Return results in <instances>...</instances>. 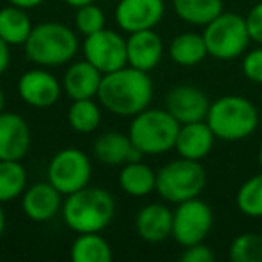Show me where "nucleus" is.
Listing matches in <instances>:
<instances>
[{
  "label": "nucleus",
  "instance_id": "nucleus-1",
  "mask_svg": "<svg viewBox=\"0 0 262 262\" xmlns=\"http://www.w3.org/2000/svg\"><path fill=\"white\" fill-rule=\"evenodd\" d=\"M97 97L108 112L120 117H135L149 106L153 99V81L144 70L122 67L102 74Z\"/></svg>",
  "mask_w": 262,
  "mask_h": 262
},
{
  "label": "nucleus",
  "instance_id": "nucleus-2",
  "mask_svg": "<svg viewBox=\"0 0 262 262\" xmlns=\"http://www.w3.org/2000/svg\"><path fill=\"white\" fill-rule=\"evenodd\" d=\"M61 210L67 226L74 232H101L115 215V200L104 189L83 187L67 196Z\"/></svg>",
  "mask_w": 262,
  "mask_h": 262
},
{
  "label": "nucleus",
  "instance_id": "nucleus-3",
  "mask_svg": "<svg viewBox=\"0 0 262 262\" xmlns=\"http://www.w3.org/2000/svg\"><path fill=\"white\" fill-rule=\"evenodd\" d=\"M205 120L215 139L237 142L255 133L258 127V110L243 95H223L210 102Z\"/></svg>",
  "mask_w": 262,
  "mask_h": 262
},
{
  "label": "nucleus",
  "instance_id": "nucleus-4",
  "mask_svg": "<svg viewBox=\"0 0 262 262\" xmlns=\"http://www.w3.org/2000/svg\"><path fill=\"white\" fill-rule=\"evenodd\" d=\"M24 47L26 56L36 65L59 67L76 56L79 43L70 27L58 22H43L33 27Z\"/></svg>",
  "mask_w": 262,
  "mask_h": 262
},
{
  "label": "nucleus",
  "instance_id": "nucleus-5",
  "mask_svg": "<svg viewBox=\"0 0 262 262\" xmlns=\"http://www.w3.org/2000/svg\"><path fill=\"white\" fill-rule=\"evenodd\" d=\"M182 124L167 110H142L131 120V144L142 155H164L176 146Z\"/></svg>",
  "mask_w": 262,
  "mask_h": 262
},
{
  "label": "nucleus",
  "instance_id": "nucleus-6",
  "mask_svg": "<svg viewBox=\"0 0 262 262\" xmlns=\"http://www.w3.org/2000/svg\"><path fill=\"white\" fill-rule=\"evenodd\" d=\"M207 183V172L198 160L178 158L165 164L157 172V192L169 203H182L201 194Z\"/></svg>",
  "mask_w": 262,
  "mask_h": 262
},
{
  "label": "nucleus",
  "instance_id": "nucleus-7",
  "mask_svg": "<svg viewBox=\"0 0 262 262\" xmlns=\"http://www.w3.org/2000/svg\"><path fill=\"white\" fill-rule=\"evenodd\" d=\"M203 40L208 56L228 61L239 58L246 51L251 38L244 16L237 13H221L205 26Z\"/></svg>",
  "mask_w": 262,
  "mask_h": 262
},
{
  "label": "nucleus",
  "instance_id": "nucleus-8",
  "mask_svg": "<svg viewBox=\"0 0 262 262\" xmlns=\"http://www.w3.org/2000/svg\"><path fill=\"white\" fill-rule=\"evenodd\" d=\"M214 225L212 208L200 198H192L178 203L172 212V237L178 244L192 246L203 243Z\"/></svg>",
  "mask_w": 262,
  "mask_h": 262
},
{
  "label": "nucleus",
  "instance_id": "nucleus-9",
  "mask_svg": "<svg viewBox=\"0 0 262 262\" xmlns=\"http://www.w3.org/2000/svg\"><path fill=\"white\" fill-rule=\"evenodd\" d=\"M49 182L61 194L76 192L88 185L92 176V164L81 149L67 147L52 157L47 167Z\"/></svg>",
  "mask_w": 262,
  "mask_h": 262
},
{
  "label": "nucleus",
  "instance_id": "nucleus-10",
  "mask_svg": "<svg viewBox=\"0 0 262 262\" xmlns=\"http://www.w3.org/2000/svg\"><path fill=\"white\" fill-rule=\"evenodd\" d=\"M83 52L84 59L102 74L113 72L127 65L126 40L119 33L110 29H101L90 36H84Z\"/></svg>",
  "mask_w": 262,
  "mask_h": 262
},
{
  "label": "nucleus",
  "instance_id": "nucleus-11",
  "mask_svg": "<svg viewBox=\"0 0 262 262\" xmlns=\"http://www.w3.org/2000/svg\"><path fill=\"white\" fill-rule=\"evenodd\" d=\"M208 108H210V99L203 90L192 84H178L171 88L165 97V110L180 124L205 120Z\"/></svg>",
  "mask_w": 262,
  "mask_h": 262
},
{
  "label": "nucleus",
  "instance_id": "nucleus-12",
  "mask_svg": "<svg viewBox=\"0 0 262 262\" xmlns=\"http://www.w3.org/2000/svg\"><path fill=\"white\" fill-rule=\"evenodd\" d=\"M164 0H119L115 20L126 33L153 29L164 16Z\"/></svg>",
  "mask_w": 262,
  "mask_h": 262
},
{
  "label": "nucleus",
  "instance_id": "nucleus-13",
  "mask_svg": "<svg viewBox=\"0 0 262 262\" xmlns=\"http://www.w3.org/2000/svg\"><path fill=\"white\" fill-rule=\"evenodd\" d=\"M18 94L33 108H51L61 95V84L47 70L33 69L18 79Z\"/></svg>",
  "mask_w": 262,
  "mask_h": 262
},
{
  "label": "nucleus",
  "instance_id": "nucleus-14",
  "mask_svg": "<svg viewBox=\"0 0 262 262\" xmlns=\"http://www.w3.org/2000/svg\"><path fill=\"white\" fill-rule=\"evenodd\" d=\"M31 147V131L18 113H0V160H22Z\"/></svg>",
  "mask_w": 262,
  "mask_h": 262
},
{
  "label": "nucleus",
  "instance_id": "nucleus-15",
  "mask_svg": "<svg viewBox=\"0 0 262 262\" xmlns=\"http://www.w3.org/2000/svg\"><path fill=\"white\" fill-rule=\"evenodd\" d=\"M63 207L61 192L51 182H40L24 190V214L34 223H45L52 219Z\"/></svg>",
  "mask_w": 262,
  "mask_h": 262
},
{
  "label": "nucleus",
  "instance_id": "nucleus-16",
  "mask_svg": "<svg viewBox=\"0 0 262 262\" xmlns=\"http://www.w3.org/2000/svg\"><path fill=\"white\" fill-rule=\"evenodd\" d=\"M127 47V65L135 67L144 72H149L160 63L164 54V43L162 38L153 29L137 31L129 33L126 40Z\"/></svg>",
  "mask_w": 262,
  "mask_h": 262
},
{
  "label": "nucleus",
  "instance_id": "nucleus-17",
  "mask_svg": "<svg viewBox=\"0 0 262 262\" xmlns=\"http://www.w3.org/2000/svg\"><path fill=\"white\" fill-rule=\"evenodd\" d=\"M215 135L207 124V120H198V122L182 124L176 139V151L182 158L198 160L205 158L214 147Z\"/></svg>",
  "mask_w": 262,
  "mask_h": 262
},
{
  "label": "nucleus",
  "instance_id": "nucleus-18",
  "mask_svg": "<svg viewBox=\"0 0 262 262\" xmlns=\"http://www.w3.org/2000/svg\"><path fill=\"white\" fill-rule=\"evenodd\" d=\"M135 228L140 239L147 243H162L172 235V212L160 203H151L140 208L135 219Z\"/></svg>",
  "mask_w": 262,
  "mask_h": 262
},
{
  "label": "nucleus",
  "instance_id": "nucleus-19",
  "mask_svg": "<svg viewBox=\"0 0 262 262\" xmlns=\"http://www.w3.org/2000/svg\"><path fill=\"white\" fill-rule=\"evenodd\" d=\"M94 155L104 165H124L142 158V153L131 144L129 137L119 131L102 133L94 144Z\"/></svg>",
  "mask_w": 262,
  "mask_h": 262
},
{
  "label": "nucleus",
  "instance_id": "nucleus-20",
  "mask_svg": "<svg viewBox=\"0 0 262 262\" xmlns=\"http://www.w3.org/2000/svg\"><path fill=\"white\" fill-rule=\"evenodd\" d=\"M102 72L95 69L90 61H77L67 69L63 77V90L72 101L77 99H92L97 95Z\"/></svg>",
  "mask_w": 262,
  "mask_h": 262
},
{
  "label": "nucleus",
  "instance_id": "nucleus-21",
  "mask_svg": "<svg viewBox=\"0 0 262 262\" xmlns=\"http://www.w3.org/2000/svg\"><path fill=\"white\" fill-rule=\"evenodd\" d=\"M119 185L129 196L142 198L157 189V172L142 162H127L119 174Z\"/></svg>",
  "mask_w": 262,
  "mask_h": 262
},
{
  "label": "nucleus",
  "instance_id": "nucleus-22",
  "mask_svg": "<svg viewBox=\"0 0 262 262\" xmlns=\"http://www.w3.org/2000/svg\"><path fill=\"white\" fill-rule=\"evenodd\" d=\"M33 26L26 9L18 6H8L0 9V38L9 45H24L29 38Z\"/></svg>",
  "mask_w": 262,
  "mask_h": 262
},
{
  "label": "nucleus",
  "instance_id": "nucleus-23",
  "mask_svg": "<svg viewBox=\"0 0 262 262\" xmlns=\"http://www.w3.org/2000/svg\"><path fill=\"white\" fill-rule=\"evenodd\" d=\"M174 11L183 22L207 26L223 13V0H172Z\"/></svg>",
  "mask_w": 262,
  "mask_h": 262
},
{
  "label": "nucleus",
  "instance_id": "nucleus-24",
  "mask_svg": "<svg viewBox=\"0 0 262 262\" xmlns=\"http://www.w3.org/2000/svg\"><path fill=\"white\" fill-rule=\"evenodd\" d=\"M70 257L74 262H110L113 257L112 248L99 232L79 233L74 241Z\"/></svg>",
  "mask_w": 262,
  "mask_h": 262
},
{
  "label": "nucleus",
  "instance_id": "nucleus-25",
  "mask_svg": "<svg viewBox=\"0 0 262 262\" xmlns=\"http://www.w3.org/2000/svg\"><path fill=\"white\" fill-rule=\"evenodd\" d=\"M207 56L208 52L203 40V34L183 33L178 34L171 41V58L176 65H182V67L200 65Z\"/></svg>",
  "mask_w": 262,
  "mask_h": 262
},
{
  "label": "nucleus",
  "instance_id": "nucleus-26",
  "mask_svg": "<svg viewBox=\"0 0 262 262\" xmlns=\"http://www.w3.org/2000/svg\"><path fill=\"white\" fill-rule=\"evenodd\" d=\"M26 185L27 172L20 160H0V203L18 198Z\"/></svg>",
  "mask_w": 262,
  "mask_h": 262
},
{
  "label": "nucleus",
  "instance_id": "nucleus-27",
  "mask_svg": "<svg viewBox=\"0 0 262 262\" xmlns=\"http://www.w3.org/2000/svg\"><path fill=\"white\" fill-rule=\"evenodd\" d=\"M101 122V110L92 99H77L69 108V124L77 133H92Z\"/></svg>",
  "mask_w": 262,
  "mask_h": 262
},
{
  "label": "nucleus",
  "instance_id": "nucleus-28",
  "mask_svg": "<svg viewBox=\"0 0 262 262\" xmlns=\"http://www.w3.org/2000/svg\"><path fill=\"white\" fill-rule=\"evenodd\" d=\"M235 203L248 217H262V172L251 176L239 187Z\"/></svg>",
  "mask_w": 262,
  "mask_h": 262
},
{
  "label": "nucleus",
  "instance_id": "nucleus-29",
  "mask_svg": "<svg viewBox=\"0 0 262 262\" xmlns=\"http://www.w3.org/2000/svg\"><path fill=\"white\" fill-rule=\"evenodd\" d=\"M228 255L232 262H262V235L255 232L237 235L230 244Z\"/></svg>",
  "mask_w": 262,
  "mask_h": 262
},
{
  "label": "nucleus",
  "instance_id": "nucleus-30",
  "mask_svg": "<svg viewBox=\"0 0 262 262\" xmlns=\"http://www.w3.org/2000/svg\"><path fill=\"white\" fill-rule=\"evenodd\" d=\"M104 24H106L104 13H102V9L97 8L94 2L77 9L76 27L83 36H90V34L104 29Z\"/></svg>",
  "mask_w": 262,
  "mask_h": 262
},
{
  "label": "nucleus",
  "instance_id": "nucleus-31",
  "mask_svg": "<svg viewBox=\"0 0 262 262\" xmlns=\"http://www.w3.org/2000/svg\"><path fill=\"white\" fill-rule=\"evenodd\" d=\"M243 74L251 83L262 84V47L246 52L243 58Z\"/></svg>",
  "mask_w": 262,
  "mask_h": 262
},
{
  "label": "nucleus",
  "instance_id": "nucleus-32",
  "mask_svg": "<svg viewBox=\"0 0 262 262\" xmlns=\"http://www.w3.org/2000/svg\"><path fill=\"white\" fill-rule=\"evenodd\" d=\"M244 20H246V27L251 41L262 45V2L255 4L250 9V13L244 16Z\"/></svg>",
  "mask_w": 262,
  "mask_h": 262
},
{
  "label": "nucleus",
  "instance_id": "nucleus-33",
  "mask_svg": "<svg viewBox=\"0 0 262 262\" xmlns=\"http://www.w3.org/2000/svg\"><path fill=\"white\" fill-rule=\"evenodd\" d=\"M215 258L214 251L203 243H196L192 246H185V251L182 253V262H212Z\"/></svg>",
  "mask_w": 262,
  "mask_h": 262
},
{
  "label": "nucleus",
  "instance_id": "nucleus-34",
  "mask_svg": "<svg viewBox=\"0 0 262 262\" xmlns=\"http://www.w3.org/2000/svg\"><path fill=\"white\" fill-rule=\"evenodd\" d=\"M9 58H11V54H9V43H6V41L0 38V76L8 70Z\"/></svg>",
  "mask_w": 262,
  "mask_h": 262
},
{
  "label": "nucleus",
  "instance_id": "nucleus-35",
  "mask_svg": "<svg viewBox=\"0 0 262 262\" xmlns=\"http://www.w3.org/2000/svg\"><path fill=\"white\" fill-rule=\"evenodd\" d=\"M13 6H18V8H24V9H31V8H36L40 6L43 0H9Z\"/></svg>",
  "mask_w": 262,
  "mask_h": 262
},
{
  "label": "nucleus",
  "instance_id": "nucleus-36",
  "mask_svg": "<svg viewBox=\"0 0 262 262\" xmlns=\"http://www.w3.org/2000/svg\"><path fill=\"white\" fill-rule=\"evenodd\" d=\"M92 2H94V0H65L67 6H70V8H76V9L83 8V6L92 4Z\"/></svg>",
  "mask_w": 262,
  "mask_h": 262
},
{
  "label": "nucleus",
  "instance_id": "nucleus-37",
  "mask_svg": "<svg viewBox=\"0 0 262 262\" xmlns=\"http://www.w3.org/2000/svg\"><path fill=\"white\" fill-rule=\"evenodd\" d=\"M4 228H6V215H4V210H2V205H0V237L4 233Z\"/></svg>",
  "mask_w": 262,
  "mask_h": 262
},
{
  "label": "nucleus",
  "instance_id": "nucleus-38",
  "mask_svg": "<svg viewBox=\"0 0 262 262\" xmlns=\"http://www.w3.org/2000/svg\"><path fill=\"white\" fill-rule=\"evenodd\" d=\"M4 112V92L0 88V113Z\"/></svg>",
  "mask_w": 262,
  "mask_h": 262
},
{
  "label": "nucleus",
  "instance_id": "nucleus-39",
  "mask_svg": "<svg viewBox=\"0 0 262 262\" xmlns=\"http://www.w3.org/2000/svg\"><path fill=\"white\" fill-rule=\"evenodd\" d=\"M258 165H260V169H262V146H260V149H258Z\"/></svg>",
  "mask_w": 262,
  "mask_h": 262
}]
</instances>
